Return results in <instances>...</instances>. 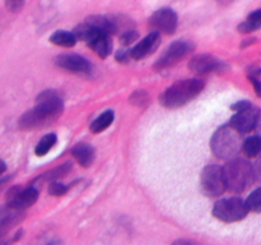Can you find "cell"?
Segmentation results:
<instances>
[{"instance_id":"603a6c76","label":"cell","mask_w":261,"mask_h":245,"mask_svg":"<svg viewBox=\"0 0 261 245\" xmlns=\"http://www.w3.org/2000/svg\"><path fill=\"white\" fill-rule=\"evenodd\" d=\"M66 191H68V186H65L64 184L58 183V181H53V183H50V185H48V193H50L51 195H64Z\"/></svg>"},{"instance_id":"f1b7e54d","label":"cell","mask_w":261,"mask_h":245,"mask_svg":"<svg viewBox=\"0 0 261 245\" xmlns=\"http://www.w3.org/2000/svg\"><path fill=\"white\" fill-rule=\"evenodd\" d=\"M172 245H193L190 241H188V240H176V241L172 242Z\"/></svg>"},{"instance_id":"d6986e66","label":"cell","mask_w":261,"mask_h":245,"mask_svg":"<svg viewBox=\"0 0 261 245\" xmlns=\"http://www.w3.org/2000/svg\"><path fill=\"white\" fill-rule=\"evenodd\" d=\"M261 26V10L257 9L254 13L249 15L246 20L244 23L239 26V32L247 33V32H254L257 31Z\"/></svg>"},{"instance_id":"9a60e30c","label":"cell","mask_w":261,"mask_h":245,"mask_svg":"<svg viewBox=\"0 0 261 245\" xmlns=\"http://www.w3.org/2000/svg\"><path fill=\"white\" fill-rule=\"evenodd\" d=\"M71 155L74 156L78 163L83 167H89L94 160V150L92 145L87 143H78L71 150Z\"/></svg>"},{"instance_id":"44dd1931","label":"cell","mask_w":261,"mask_h":245,"mask_svg":"<svg viewBox=\"0 0 261 245\" xmlns=\"http://www.w3.org/2000/svg\"><path fill=\"white\" fill-rule=\"evenodd\" d=\"M261 150V139L259 137H251L245 140L244 143V152L249 157H256Z\"/></svg>"},{"instance_id":"4316f807","label":"cell","mask_w":261,"mask_h":245,"mask_svg":"<svg viewBox=\"0 0 261 245\" xmlns=\"http://www.w3.org/2000/svg\"><path fill=\"white\" fill-rule=\"evenodd\" d=\"M147 101H148V96L144 91H137L132 97L133 104L142 105L143 102H144V104H147Z\"/></svg>"},{"instance_id":"277c9868","label":"cell","mask_w":261,"mask_h":245,"mask_svg":"<svg viewBox=\"0 0 261 245\" xmlns=\"http://www.w3.org/2000/svg\"><path fill=\"white\" fill-rule=\"evenodd\" d=\"M211 147L217 157L229 160L241 150V139L236 130L231 127H223L214 133L211 140Z\"/></svg>"},{"instance_id":"83f0119b","label":"cell","mask_w":261,"mask_h":245,"mask_svg":"<svg viewBox=\"0 0 261 245\" xmlns=\"http://www.w3.org/2000/svg\"><path fill=\"white\" fill-rule=\"evenodd\" d=\"M130 59L129 55V51H124V50H120L119 53L116 54V60L121 61V63H126L127 60Z\"/></svg>"},{"instance_id":"cb8c5ba5","label":"cell","mask_w":261,"mask_h":245,"mask_svg":"<svg viewBox=\"0 0 261 245\" xmlns=\"http://www.w3.org/2000/svg\"><path fill=\"white\" fill-rule=\"evenodd\" d=\"M139 37V35H138V32L135 30H127L125 31L124 33H121V42L122 45H130L132 42H134V41H137V38Z\"/></svg>"},{"instance_id":"8fae6325","label":"cell","mask_w":261,"mask_h":245,"mask_svg":"<svg viewBox=\"0 0 261 245\" xmlns=\"http://www.w3.org/2000/svg\"><path fill=\"white\" fill-rule=\"evenodd\" d=\"M55 64L60 68L70 70L73 73H83L88 74L91 71L92 65L87 59L83 56L76 55V54H64V55H59L55 59Z\"/></svg>"},{"instance_id":"d4e9b609","label":"cell","mask_w":261,"mask_h":245,"mask_svg":"<svg viewBox=\"0 0 261 245\" xmlns=\"http://www.w3.org/2000/svg\"><path fill=\"white\" fill-rule=\"evenodd\" d=\"M23 5H24V0H5V7L13 13L20 12Z\"/></svg>"},{"instance_id":"f546056e","label":"cell","mask_w":261,"mask_h":245,"mask_svg":"<svg viewBox=\"0 0 261 245\" xmlns=\"http://www.w3.org/2000/svg\"><path fill=\"white\" fill-rule=\"evenodd\" d=\"M10 176H8V178H3V179H0V191H2V189L4 188L5 186V184H8V181L10 180Z\"/></svg>"},{"instance_id":"9c48e42d","label":"cell","mask_w":261,"mask_h":245,"mask_svg":"<svg viewBox=\"0 0 261 245\" xmlns=\"http://www.w3.org/2000/svg\"><path fill=\"white\" fill-rule=\"evenodd\" d=\"M38 199V190L33 186L23 189L22 186H13L5 195L7 207L17 211H24L25 208L35 204Z\"/></svg>"},{"instance_id":"7c38bea8","label":"cell","mask_w":261,"mask_h":245,"mask_svg":"<svg viewBox=\"0 0 261 245\" xmlns=\"http://www.w3.org/2000/svg\"><path fill=\"white\" fill-rule=\"evenodd\" d=\"M223 68V63L209 54H200L194 56L189 63V69L196 74H206L211 71H219Z\"/></svg>"},{"instance_id":"52a82bcc","label":"cell","mask_w":261,"mask_h":245,"mask_svg":"<svg viewBox=\"0 0 261 245\" xmlns=\"http://www.w3.org/2000/svg\"><path fill=\"white\" fill-rule=\"evenodd\" d=\"M200 185L208 197L222 195L227 189L223 167L218 165L206 166L201 173Z\"/></svg>"},{"instance_id":"7a4b0ae2","label":"cell","mask_w":261,"mask_h":245,"mask_svg":"<svg viewBox=\"0 0 261 245\" xmlns=\"http://www.w3.org/2000/svg\"><path fill=\"white\" fill-rule=\"evenodd\" d=\"M203 89L204 82L200 79H185L176 82L170 88L166 89L160 101L167 109H177L199 96Z\"/></svg>"},{"instance_id":"2e32d148","label":"cell","mask_w":261,"mask_h":245,"mask_svg":"<svg viewBox=\"0 0 261 245\" xmlns=\"http://www.w3.org/2000/svg\"><path fill=\"white\" fill-rule=\"evenodd\" d=\"M70 170H71V163L64 162L63 165L58 166V167L53 168V170L47 171V173H43L42 175L38 176V178L36 179V181H40V183L50 181V183H53V181H56L58 179L64 178V176H65Z\"/></svg>"},{"instance_id":"3957f363","label":"cell","mask_w":261,"mask_h":245,"mask_svg":"<svg viewBox=\"0 0 261 245\" xmlns=\"http://www.w3.org/2000/svg\"><path fill=\"white\" fill-rule=\"evenodd\" d=\"M223 173L227 189L233 193H242L249 186H251L255 180V173L251 163L242 158H234L229 161L223 167Z\"/></svg>"},{"instance_id":"d6a6232c","label":"cell","mask_w":261,"mask_h":245,"mask_svg":"<svg viewBox=\"0 0 261 245\" xmlns=\"http://www.w3.org/2000/svg\"><path fill=\"white\" fill-rule=\"evenodd\" d=\"M47 245H59L58 241H53V242H48Z\"/></svg>"},{"instance_id":"30bf717a","label":"cell","mask_w":261,"mask_h":245,"mask_svg":"<svg viewBox=\"0 0 261 245\" xmlns=\"http://www.w3.org/2000/svg\"><path fill=\"white\" fill-rule=\"evenodd\" d=\"M149 26L154 30V32L173 35L177 28V14L170 8L158 9L149 18Z\"/></svg>"},{"instance_id":"7402d4cb","label":"cell","mask_w":261,"mask_h":245,"mask_svg":"<svg viewBox=\"0 0 261 245\" xmlns=\"http://www.w3.org/2000/svg\"><path fill=\"white\" fill-rule=\"evenodd\" d=\"M247 211H252L259 213L261 211V189L257 188L249 195L247 201L245 202Z\"/></svg>"},{"instance_id":"4dcf8cb0","label":"cell","mask_w":261,"mask_h":245,"mask_svg":"<svg viewBox=\"0 0 261 245\" xmlns=\"http://www.w3.org/2000/svg\"><path fill=\"white\" fill-rule=\"evenodd\" d=\"M5 170H7V165H5L4 161L0 160V175H2V174H4Z\"/></svg>"},{"instance_id":"1f68e13d","label":"cell","mask_w":261,"mask_h":245,"mask_svg":"<svg viewBox=\"0 0 261 245\" xmlns=\"http://www.w3.org/2000/svg\"><path fill=\"white\" fill-rule=\"evenodd\" d=\"M218 3H221V4H228V3H231L232 0H217Z\"/></svg>"},{"instance_id":"e0dca14e","label":"cell","mask_w":261,"mask_h":245,"mask_svg":"<svg viewBox=\"0 0 261 245\" xmlns=\"http://www.w3.org/2000/svg\"><path fill=\"white\" fill-rule=\"evenodd\" d=\"M50 41L54 45L61 46V47H73L76 43L75 36L73 32H68V31H56L51 35Z\"/></svg>"},{"instance_id":"ba28073f","label":"cell","mask_w":261,"mask_h":245,"mask_svg":"<svg viewBox=\"0 0 261 245\" xmlns=\"http://www.w3.org/2000/svg\"><path fill=\"white\" fill-rule=\"evenodd\" d=\"M193 50L194 45L189 41H175L166 48L165 53L155 61L154 69L155 70H165V69L171 68L180 60H182L184 58H186Z\"/></svg>"},{"instance_id":"5b68a950","label":"cell","mask_w":261,"mask_h":245,"mask_svg":"<svg viewBox=\"0 0 261 245\" xmlns=\"http://www.w3.org/2000/svg\"><path fill=\"white\" fill-rule=\"evenodd\" d=\"M237 114L231 119L229 127L237 133H250L256 128L259 121V110L247 101H240L232 106Z\"/></svg>"},{"instance_id":"4fadbf2b","label":"cell","mask_w":261,"mask_h":245,"mask_svg":"<svg viewBox=\"0 0 261 245\" xmlns=\"http://www.w3.org/2000/svg\"><path fill=\"white\" fill-rule=\"evenodd\" d=\"M161 43V35L158 32H150L147 37L143 38L142 41H139L138 45H135L132 50L129 51V55L132 59L135 60H140V59H144L145 56L150 55V54L154 53L157 50V47Z\"/></svg>"},{"instance_id":"484cf974","label":"cell","mask_w":261,"mask_h":245,"mask_svg":"<svg viewBox=\"0 0 261 245\" xmlns=\"http://www.w3.org/2000/svg\"><path fill=\"white\" fill-rule=\"evenodd\" d=\"M22 230H19L18 232L13 235H7V236H0V245H12L13 242L18 241L22 236Z\"/></svg>"},{"instance_id":"5bb4252c","label":"cell","mask_w":261,"mask_h":245,"mask_svg":"<svg viewBox=\"0 0 261 245\" xmlns=\"http://www.w3.org/2000/svg\"><path fill=\"white\" fill-rule=\"evenodd\" d=\"M89 47L99 56L105 59L111 54L112 51V41L111 37L107 35H103L101 32H96L88 41H87Z\"/></svg>"},{"instance_id":"ac0fdd59","label":"cell","mask_w":261,"mask_h":245,"mask_svg":"<svg viewBox=\"0 0 261 245\" xmlns=\"http://www.w3.org/2000/svg\"><path fill=\"white\" fill-rule=\"evenodd\" d=\"M112 121H114V111L107 110L103 114L99 115L96 120H93V122L91 124V132L96 133V134L103 132L112 124Z\"/></svg>"},{"instance_id":"6da1fadb","label":"cell","mask_w":261,"mask_h":245,"mask_svg":"<svg viewBox=\"0 0 261 245\" xmlns=\"http://www.w3.org/2000/svg\"><path fill=\"white\" fill-rule=\"evenodd\" d=\"M63 100L55 91H43L36 99V106L20 116L18 125L22 130H32L51 124L61 116Z\"/></svg>"},{"instance_id":"ffe728a7","label":"cell","mask_w":261,"mask_h":245,"mask_svg":"<svg viewBox=\"0 0 261 245\" xmlns=\"http://www.w3.org/2000/svg\"><path fill=\"white\" fill-rule=\"evenodd\" d=\"M56 140H58V138H56L55 134H46L43 135L42 138L40 139V142L37 143V145H36L35 148V153L36 156H40V157H42V156H45L46 153L48 152V151L51 150V148L55 145Z\"/></svg>"},{"instance_id":"8992f818","label":"cell","mask_w":261,"mask_h":245,"mask_svg":"<svg viewBox=\"0 0 261 245\" xmlns=\"http://www.w3.org/2000/svg\"><path fill=\"white\" fill-rule=\"evenodd\" d=\"M247 208L245 202L241 198L232 197V198L222 199L214 204L213 214L216 218L223 222H237L246 217Z\"/></svg>"}]
</instances>
